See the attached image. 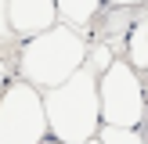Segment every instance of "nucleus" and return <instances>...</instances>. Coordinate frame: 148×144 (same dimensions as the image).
Returning a JSON list of instances; mask_svg holds the SVG:
<instances>
[{
  "mask_svg": "<svg viewBox=\"0 0 148 144\" xmlns=\"http://www.w3.org/2000/svg\"><path fill=\"white\" fill-rule=\"evenodd\" d=\"M40 101H43L47 133L58 137L62 144H83L90 137H98V126H101L98 69L83 65L65 83L51 86V90H40Z\"/></svg>",
  "mask_w": 148,
  "mask_h": 144,
  "instance_id": "2",
  "label": "nucleus"
},
{
  "mask_svg": "<svg viewBox=\"0 0 148 144\" xmlns=\"http://www.w3.org/2000/svg\"><path fill=\"white\" fill-rule=\"evenodd\" d=\"M83 144H101V141H98V137H90V141H83Z\"/></svg>",
  "mask_w": 148,
  "mask_h": 144,
  "instance_id": "12",
  "label": "nucleus"
},
{
  "mask_svg": "<svg viewBox=\"0 0 148 144\" xmlns=\"http://www.w3.org/2000/svg\"><path fill=\"white\" fill-rule=\"evenodd\" d=\"M98 141L101 144H148L145 133L137 126H98Z\"/></svg>",
  "mask_w": 148,
  "mask_h": 144,
  "instance_id": "8",
  "label": "nucleus"
},
{
  "mask_svg": "<svg viewBox=\"0 0 148 144\" xmlns=\"http://www.w3.org/2000/svg\"><path fill=\"white\" fill-rule=\"evenodd\" d=\"M101 4H108V7H141L145 0H101Z\"/></svg>",
  "mask_w": 148,
  "mask_h": 144,
  "instance_id": "10",
  "label": "nucleus"
},
{
  "mask_svg": "<svg viewBox=\"0 0 148 144\" xmlns=\"http://www.w3.org/2000/svg\"><path fill=\"white\" fill-rule=\"evenodd\" d=\"M47 137L40 90L25 79H11L0 94V144H40Z\"/></svg>",
  "mask_w": 148,
  "mask_h": 144,
  "instance_id": "4",
  "label": "nucleus"
},
{
  "mask_svg": "<svg viewBox=\"0 0 148 144\" xmlns=\"http://www.w3.org/2000/svg\"><path fill=\"white\" fill-rule=\"evenodd\" d=\"M123 61H127L134 72H145V69H148V14H141L137 22H130L127 58H123Z\"/></svg>",
  "mask_w": 148,
  "mask_h": 144,
  "instance_id": "6",
  "label": "nucleus"
},
{
  "mask_svg": "<svg viewBox=\"0 0 148 144\" xmlns=\"http://www.w3.org/2000/svg\"><path fill=\"white\" fill-rule=\"evenodd\" d=\"M14 43V33H11V18H7V0H0V50H7Z\"/></svg>",
  "mask_w": 148,
  "mask_h": 144,
  "instance_id": "9",
  "label": "nucleus"
},
{
  "mask_svg": "<svg viewBox=\"0 0 148 144\" xmlns=\"http://www.w3.org/2000/svg\"><path fill=\"white\" fill-rule=\"evenodd\" d=\"M90 54V40L79 33L76 25L54 22L51 29L22 40L18 47V79H25L36 90H51V86L65 83L72 72H79Z\"/></svg>",
  "mask_w": 148,
  "mask_h": 144,
  "instance_id": "1",
  "label": "nucleus"
},
{
  "mask_svg": "<svg viewBox=\"0 0 148 144\" xmlns=\"http://www.w3.org/2000/svg\"><path fill=\"white\" fill-rule=\"evenodd\" d=\"M7 18L14 40H29L58 22V7L54 0H7Z\"/></svg>",
  "mask_w": 148,
  "mask_h": 144,
  "instance_id": "5",
  "label": "nucleus"
},
{
  "mask_svg": "<svg viewBox=\"0 0 148 144\" xmlns=\"http://www.w3.org/2000/svg\"><path fill=\"white\" fill-rule=\"evenodd\" d=\"M40 144H62V141H58V137H51V133H47V137H43Z\"/></svg>",
  "mask_w": 148,
  "mask_h": 144,
  "instance_id": "11",
  "label": "nucleus"
},
{
  "mask_svg": "<svg viewBox=\"0 0 148 144\" xmlns=\"http://www.w3.org/2000/svg\"><path fill=\"white\" fill-rule=\"evenodd\" d=\"M98 108L105 126H145L148 90L141 72H134L123 58H112L105 72H98Z\"/></svg>",
  "mask_w": 148,
  "mask_h": 144,
  "instance_id": "3",
  "label": "nucleus"
},
{
  "mask_svg": "<svg viewBox=\"0 0 148 144\" xmlns=\"http://www.w3.org/2000/svg\"><path fill=\"white\" fill-rule=\"evenodd\" d=\"M54 7H58V22L83 29V25H90L98 18L101 0H54Z\"/></svg>",
  "mask_w": 148,
  "mask_h": 144,
  "instance_id": "7",
  "label": "nucleus"
}]
</instances>
